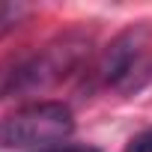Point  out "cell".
<instances>
[{
	"label": "cell",
	"instance_id": "obj_4",
	"mask_svg": "<svg viewBox=\"0 0 152 152\" xmlns=\"http://www.w3.org/2000/svg\"><path fill=\"white\" fill-rule=\"evenodd\" d=\"M27 6L24 3H0V39H3L9 30H15L21 24V18H27Z\"/></svg>",
	"mask_w": 152,
	"mask_h": 152
},
{
	"label": "cell",
	"instance_id": "obj_2",
	"mask_svg": "<svg viewBox=\"0 0 152 152\" xmlns=\"http://www.w3.org/2000/svg\"><path fill=\"white\" fill-rule=\"evenodd\" d=\"M75 131V116L63 102H33L0 119V149H54Z\"/></svg>",
	"mask_w": 152,
	"mask_h": 152
},
{
	"label": "cell",
	"instance_id": "obj_3",
	"mask_svg": "<svg viewBox=\"0 0 152 152\" xmlns=\"http://www.w3.org/2000/svg\"><path fill=\"white\" fill-rule=\"evenodd\" d=\"M143 42H146V27H131L125 33H119L104 54L96 63V81L99 84H113V87H125L134 72L140 69V54H143Z\"/></svg>",
	"mask_w": 152,
	"mask_h": 152
},
{
	"label": "cell",
	"instance_id": "obj_5",
	"mask_svg": "<svg viewBox=\"0 0 152 152\" xmlns=\"http://www.w3.org/2000/svg\"><path fill=\"white\" fill-rule=\"evenodd\" d=\"M125 152H152V128L137 131V134L125 143Z\"/></svg>",
	"mask_w": 152,
	"mask_h": 152
},
{
	"label": "cell",
	"instance_id": "obj_6",
	"mask_svg": "<svg viewBox=\"0 0 152 152\" xmlns=\"http://www.w3.org/2000/svg\"><path fill=\"white\" fill-rule=\"evenodd\" d=\"M42 152H102L99 146H54V149H42Z\"/></svg>",
	"mask_w": 152,
	"mask_h": 152
},
{
	"label": "cell",
	"instance_id": "obj_1",
	"mask_svg": "<svg viewBox=\"0 0 152 152\" xmlns=\"http://www.w3.org/2000/svg\"><path fill=\"white\" fill-rule=\"evenodd\" d=\"M90 36L81 30H69L57 36L54 42L42 45L39 51L3 63L6 72V96H27V93H42L63 78L75 75L84 60L90 57Z\"/></svg>",
	"mask_w": 152,
	"mask_h": 152
}]
</instances>
